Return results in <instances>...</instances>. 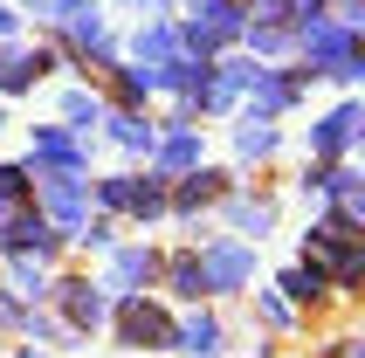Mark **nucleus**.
Listing matches in <instances>:
<instances>
[{"instance_id": "1", "label": "nucleus", "mask_w": 365, "mask_h": 358, "mask_svg": "<svg viewBox=\"0 0 365 358\" xmlns=\"http://www.w3.org/2000/svg\"><path fill=\"white\" fill-rule=\"evenodd\" d=\"M297 48H304V76H338V83H359L365 76V56H359V35L331 21V7L317 21H297Z\"/></svg>"}, {"instance_id": "2", "label": "nucleus", "mask_w": 365, "mask_h": 358, "mask_svg": "<svg viewBox=\"0 0 365 358\" xmlns=\"http://www.w3.org/2000/svg\"><path fill=\"white\" fill-rule=\"evenodd\" d=\"M242 28H248L242 0H193V14H186V28H180V48L200 56V62H214L227 41H242Z\"/></svg>"}, {"instance_id": "3", "label": "nucleus", "mask_w": 365, "mask_h": 358, "mask_svg": "<svg viewBox=\"0 0 365 358\" xmlns=\"http://www.w3.org/2000/svg\"><path fill=\"white\" fill-rule=\"evenodd\" d=\"M200 255V276H207V297H235L255 282V241H235V235H214L193 248Z\"/></svg>"}, {"instance_id": "4", "label": "nucleus", "mask_w": 365, "mask_h": 358, "mask_svg": "<svg viewBox=\"0 0 365 358\" xmlns=\"http://www.w3.org/2000/svg\"><path fill=\"white\" fill-rule=\"evenodd\" d=\"M48 303H62V324H69V338H97L103 331V317H110V290L103 282H90V276H62V282H48Z\"/></svg>"}, {"instance_id": "5", "label": "nucleus", "mask_w": 365, "mask_h": 358, "mask_svg": "<svg viewBox=\"0 0 365 358\" xmlns=\"http://www.w3.org/2000/svg\"><path fill=\"white\" fill-rule=\"evenodd\" d=\"M242 118L248 124H276L283 111H297V97H304V69H269V62H255V76H248L242 90Z\"/></svg>"}, {"instance_id": "6", "label": "nucleus", "mask_w": 365, "mask_h": 358, "mask_svg": "<svg viewBox=\"0 0 365 358\" xmlns=\"http://www.w3.org/2000/svg\"><path fill=\"white\" fill-rule=\"evenodd\" d=\"M118 344L124 352H165V344H173V317H165L145 290L138 297H118Z\"/></svg>"}, {"instance_id": "7", "label": "nucleus", "mask_w": 365, "mask_h": 358, "mask_svg": "<svg viewBox=\"0 0 365 358\" xmlns=\"http://www.w3.org/2000/svg\"><path fill=\"white\" fill-rule=\"evenodd\" d=\"M83 159H90V138L62 131V124H35V138H28V173H83Z\"/></svg>"}, {"instance_id": "8", "label": "nucleus", "mask_w": 365, "mask_h": 358, "mask_svg": "<svg viewBox=\"0 0 365 358\" xmlns=\"http://www.w3.org/2000/svg\"><path fill=\"white\" fill-rule=\"evenodd\" d=\"M62 235L48 227L41 214H28V207H14V214L0 220V255H35V262H56Z\"/></svg>"}, {"instance_id": "9", "label": "nucleus", "mask_w": 365, "mask_h": 358, "mask_svg": "<svg viewBox=\"0 0 365 358\" xmlns=\"http://www.w3.org/2000/svg\"><path fill=\"white\" fill-rule=\"evenodd\" d=\"M235 193V186H227V173H207V165H193V173L186 179H173V186H165V214H207V207H221V200Z\"/></svg>"}, {"instance_id": "10", "label": "nucleus", "mask_w": 365, "mask_h": 358, "mask_svg": "<svg viewBox=\"0 0 365 358\" xmlns=\"http://www.w3.org/2000/svg\"><path fill=\"white\" fill-rule=\"evenodd\" d=\"M193 165H200V131H193L186 118H173V124H165V138L152 145V173L173 186V179H186Z\"/></svg>"}, {"instance_id": "11", "label": "nucleus", "mask_w": 365, "mask_h": 358, "mask_svg": "<svg viewBox=\"0 0 365 358\" xmlns=\"http://www.w3.org/2000/svg\"><path fill=\"white\" fill-rule=\"evenodd\" d=\"M159 282V248H110V269H103V290L118 297H138Z\"/></svg>"}, {"instance_id": "12", "label": "nucleus", "mask_w": 365, "mask_h": 358, "mask_svg": "<svg viewBox=\"0 0 365 358\" xmlns=\"http://www.w3.org/2000/svg\"><path fill=\"white\" fill-rule=\"evenodd\" d=\"M351 145H359V103H338L331 118L310 124V159H345Z\"/></svg>"}, {"instance_id": "13", "label": "nucleus", "mask_w": 365, "mask_h": 358, "mask_svg": "<svg viewBox=\"0 0 365 358\" xmlns=\"http://www.w3.org/2000/svg\"><path fill=\"white\" fill-rule=\"evenodd\" d=\"M221 207H227V227H235V241H262L269 227H276V200H262V193H227Z\"/></svg>"}, {"instance_id": "14", "label": "nucleus", "mask_w": 365, "mask_h": 358, "mask_svg": "<svg viewBox=\"0 0 365 358\" xmlns=\"http://www.w3.org/2000/svg\"><path fill=\"white\" fill-rule=\"evenodd\" d=\"M173 344H180L186 358H221V352H227V331H221V317L193 310V317H180V324H173Z\"/></svg>"}, {"instance_id": "15", "label": "nucleus", "mask_w": 365, "mask_h": 358, "mask_svg": "<svg viewBox=\"0 0 365 358\" xmlns=\"http://www.w3.org/2000/svg\"><path fill=\"white\" fill-rule=\"evenodd\" d=\"M131 56H138V69H159V62H173L180 56V28L165 14H145V28L131 35Z\"/></svg>"}, {"instance_id": "16", "label": "nucleus", "mask_w": 365, "mask_h": 358, "mask_svg": "<svg viewBox=\"0 0 365 358\" xmlns=\"http://www.w3.org/2000/svg\"><path fill=\"white\" fill-rule=\"evenodd\" d=\"M159 282H165L180 303H200V297H207V276H200V255H193V248H180V255H159Z\"/></svg>"}, {"instance_id": "17", "label": "nucleus", "mask_w": 365, "mask_h": 358, "mask_svg": "<svg viewBox=\"0 0 365 358\" xmlns=\"http://www.w3.org/2000/svg\"><path fill=\"white\" fill-rule=\"evenodd\" d=\"M276 290H283L289 310H310V303H324V297H331V276L317 269V262H297V269H283V282H276Z\"/></svg>"}, {"instance_id": "18", "label": "nucleus", "mask_w": 365, "mask_h": 358, "mask_svg": "<svg viewBox=\"0 0 365 358\" xmlns=\"http://www.w3.org/2000/svg\"><path fill=\"white\" fill-rule=\"evenodd\" d=\"M110 138H118L131 159H152V145H159V124L145 118V111H118V118H110Z\"/></svg>"}, {"instance_id": "19", "label": "nucleus", "mask_w": 365, "mask_h": 358, "mask_svg": "<svg viewBox=\"0 0 365 358\" xmlns=\"http://www.w3.org/2000/svg\"><path fill=\"white\" fill-rule=\"evenodd\" d=\"M276 145H283V131H276V124H235V159L242 165H255V159H276Z\"/></svg>"}, {"instance_id": "20", "label": "nucleus", "mask_w": 365, "mask_h": 358, "mask_svg": "<svg viewBox=\"0 0 365 358\" xmlns=\"http://www.w3.org/2000/svg\"><path fill=\"white\" fill-rule=\"evenodd\" d=\"M62 118H69V131H76V138H90V124L103 118V103H97V90H62Z\"/></svg>"}, {"instance_id": "21", "label": "nucleus", "mask_w": 365, "mask_h": 358, "mask_svg": "<svg viewBox=\"0 0 365 358\" xmlns=\"http://www.w3.org/2000/svg\"><path fill=\"white\" fill-rule=\"evenodd\" d=\"M242 41L269 62V56H283V48H297V28H269V21H248V28H242Z\"/></svg>"}, {"instance_id": "22", "label": "nucleus", "mask_w": 365, "mask_h": 358, "mask_svg": "<svg viewBox=\"0 0 365 358\" xmlns=\"http://www.w3.org/2000/svg\"><path fill=\"white\" fill-rule=\"evenodd\" d=\"M131 200H138V173L97 179V207H103V214H131Z\"/></svg>"}, {"instance_id": "23", "label": "nucleus", "mask_w": 365, "mask_h": 358, "mask_svg": "<svg viewBox=\"0 0 365 358\" xmlns=\"http://www.w3.org/2000/svg\"><path fill=\"white\" fill-rule=\"evenodd\" d=\"M28 193H35L28 165H0V220L14 214V207H28Z\"/></svg>"}, {"instance_id": "24", "label": "nucleus", "mask_w": 365, "mask_h": 358, "mask_svg": "<svg viewBox=\"0 0 365 358\" xmlns=\"http://www.w3.org/2000/svg\"><path fill=\"white\" fill-rule=\"evenodd\" d=\"M159 214H165V179H159V173L145 179V173H138V200H131V220H159Z\"/></svg>"}, {"instance_id": "25", "label": "nucleus", "mask_w": 365, "mask_h": 358, "mask_svg": "<svg viewBox=\"0 0 365 358\" xmlns=\"http://www.w3.org/2000/svg\"><path fill=\"white\" fill-rule=\"evenodd\" d=\"M248 21H269V28H297V0H242Z\"/></svg>"}, {"instance_id": "26", "label": "nucleus", "mask_w": 365, "mask_h": 358, "mask_svg": "<svg viewBox=\"0 0 365 358\" xmlns=\"http://www.w3.org/2000/svg\"><path fill=\"white\" fill-rule=\"evenodd\" d=\"M255 317H262L269 331H289V324H297V310H289V303L276 297V290H262V297H255Z\"/></svg>"}, {"instance_id": "27", "label": "nucleus", "mask_w": 365, "mask_h": 358, "mask_svg": "<svg viewBox=\"0 0 365 358\" xmlns=\"http://www.w3.org/2000/svg\"><path fill=\"white\" fill-rule=\"evenodd\" d=\"M14 14H35V21H48V28H56V21L69 14V0H21Z\"/></svg>"}, {"instance_id": "28", "label": "nucleus", "mask_w": 365, "mask_h": 358, "mask_svg": "<svg viewBox=\"0 0 365 358\" xmlns=\"http://www.w3.org/2000/svg\"><path fill=\"white\" fill-rule=\"evenodd\" d=\"M14 28H21V14H14V7H7V0H0V41L14 35Z\"/></svg>"}, {"instance_id": "29", "label": "nucleus", "mask_w": 365, "mask_h": 358, "mask_svg": "<svg viewBox=\"0 0 365 358\" xmlns=\"http://www.w3.org/2000/svg\"><path fill=\"white\" fill-rule=\"evenodd\" d=\"M14 358H48V352H41V344H21V352Z\"/></svg>"}, {"instance_id": "30", "label": "nucleus", "mask_w": 365, "mask_h": 358, "mask_svg": "<svg viewBox=\"0 0 365 358\" xmlns=\"http://www.w3.org/2000/svg\"><path fill=\"white\" fill-rule=\"evenodd\" d=\"M0 131H7V111H0Z\"/></svg>"}]
</instances>
